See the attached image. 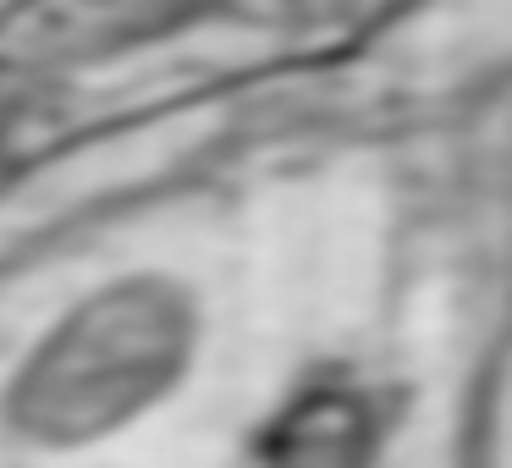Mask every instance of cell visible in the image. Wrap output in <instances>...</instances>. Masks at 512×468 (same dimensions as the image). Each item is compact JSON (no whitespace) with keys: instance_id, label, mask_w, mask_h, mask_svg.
Instances as JSON below:
<instances>
[{"instance_id":"1","label":"cell","mask_w":512,"mask_h":468,"mask_svg":"<svg viewBox=\"0 0 512 468\" xmlns=\"http://www.w3.org/2000/svg\"><path fill=\"white\" fill-rule=\"evenodd\" d=\"M336 463H353L364 457V419H358L353 402L342 397H325V402H309V408L292 413L287 424V452H276V468H331Z\"/></svg>"}]
</instances>
